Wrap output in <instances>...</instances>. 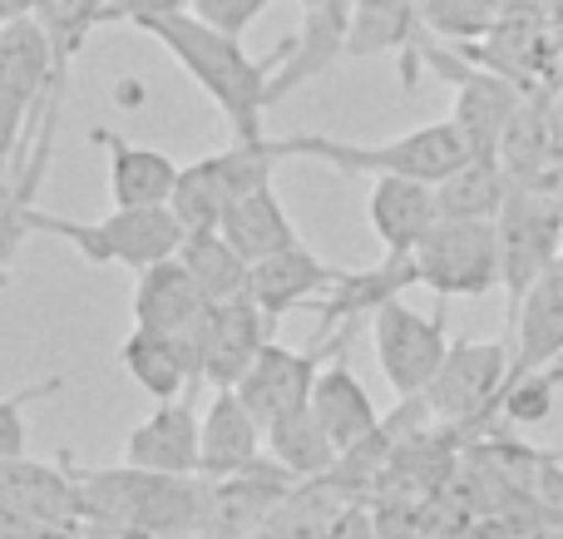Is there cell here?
Instances as JSON below:
<instances>
[{"instance_id":"83f0119b","label":"cell","mask_w":563,"mask_h":539,"mask_svg":"<svg viewBox=\"0 0 563 539\" xmlns=\"http://www.w3.org/2000/svg\"><path fill=\"white\" fill-rule=\"evenodd\" d=\"M351 501H361V495H346V485H336L331 475L301 481L257 539H331V525Z\"/></svg>"},{"instance_id":"9a60e30c","label":"cell","mask_w":563,"mask_h":539,"mask_svg":"<svg viewBox=\"0 0 563 539\" xmlns=\"http://www.w3.org/2000/svg\"><path fill=\"white\" fill-rule=\"evenodd\" d=\"M410 287H420V267L410 253H386L371 267H341V277L317 297L321 332L336 327H356L361 317H376L386 302L406 297Z\"/></svg>"},{"instance_id":"603a6c76","label":"cell","mask_w":563,"mask_h":539,"mask_svg":"<svg viewBox=\"0 0 563 539\" xmlns=\"http://www.w3.org/2000/svg\"><path fill=\"white\" fill-rule=\"evenodd\" d=\"M263 455H267L263 421L247 411V402L238 392H218L213 406L203 411V461H198V471L208 481H223V475L247 471Z\"/></svg>"},{"instance_id":"484cf974","label":"cell","mask_w":563,"mask_h":539,"mask_svg":"<svg viewBox=\"0 0 563 539\" xmlns=\"http://www.w3.org/2000/svg\"><path fill=\"white\" fill-rule=\"evenodd\" d=\"M509 194H515V174L499 158H485V154H470L455 174H445L435 184L440 218H489L495 223L505 213Z\"/></svg>"},{"instance_id":"44dd1931","label":"cell","mask_w":563,"mask_h":539,"mask_svg":"<svg viewBox=\"0 0 563 539\" xmlns=\"http://www.w3.org/2000/svg\"><path fill=\"white\" fill-rule=\"evenodd\" d=\"M515 332V372H549L563 362V253L539 273V283L525 293L519 312L509 317Z\"/></svg>"},{"instance_id":"f35d334b","label":"cell","mask_w":563,"mask_h":539,"mask_svg":"<svg viewBox=\"0 0 563 539\" xmlns=\"http://www.w3.org/2000/svg\"><path fill=\"white\" fill-rule=\"evenodd\" d=\"M40 530H45L40 520H30L25 510H15L10 501H0V539H40Z\"/></svg>"},{"instance_id":"f546056e","label":"cell","mask_w":563,"mask_h":539,"mask_svg":"<svg viewBox=\"0 0 563 539\" xmlns=\"http://www.w3.org/2000/svg\"><path fill=\"white\" fill-rule=\"evenodd\" d=\"M178 257L188 263V273L198 277V287H203L213 302H238V297H247L253 263H247V257L228 243L223 228H198V233H184Z\"/></svg>"},{"instance_id":"e0dca14e","label":"cell","mask_w":563,"mask_h":539,"mask_svg":"<svg viewBox=\"0 0 563 539\" xmlns=\"http://www.w3.org/2000/svg\"><path fill=\"white\" fill-rule=\"evenodd\" d=\"M208 312H213V297L198 287V277L188 273V263L178 253L134 273V327L194 337L203 332Z\"/></svg>"},{"instance_id":"836d02e7","label":"cell","mask_w":563,"mask_h":539,"mask_svg":"<svg viewBox=\"0 0 563 539\" xmlns=\"http://www.w3.org/2000/svg\"><path fill=\"white\" fill-rule=\"evenodd\" d=\"M65 392V376H45V382L35 386H20V392L0 396V455H20L30 441V426H25V411L35 402H45V396Z\"/></svg>"},{"instance_id":"7c38bea8","label":"cell","mask_w":563,"mask_h":539,"mask_svg":"<svg viewBox=\"0 0 563 539\" xmlns=\"http://www.w3.org/2000/svg\"><path fill=\"white\" fill-rule=\"evenodd\" d=\"M297 485H301L297 475L282 461H273V455L253 461L238 475L208 481V510H203L198 539H257Z\"/></svg>"},{"instance_id":"4dcf8cb0","label":"cell","mask_w":563,"mask_h":539,"mask_svg":"<svg viewBox=\"0 0 563 539\" xmlns=\"http://www.w3.org/2000/svg\"><path fill=\"white\" fill-rule=\"evenodd\" d=\"M509 15V0H420V25L445 45H479L489 40Z\"/></svg>"},{"instance_id":"3957f363","label":"cell","mask_w":563,"mask_h":539,"mask_svg":"<svg viewBox=\"0 0 563 539\" xmlns=\"http://www.w3.org/2000/svg\"><path fill=\"white\" fill-rule=\"evenodd\" d=\"M59 99H65V85H59L45 25L35 15L5 20L0 25V188L15 184Z\"/></svg>"},{"instance_id":"4316f807","label":"cell","mask_w":563,"mask_h":539,"mask_svg":"<svg viewBox=\"0 0 563 539\" xmlns=\"http://www.w3.org/2000/svg\"><path fill=\"white\" fill-rule=\"evenodd\" d=\"M420 0H351V35L346 59L371 55H406L420 35Z\"/></svg>"},{"instance_id":"8d00e7d4","label":"cell","mask_w":563,"mask_h":539,"mask_svg":"<svg viewBox=\"0 0 563 539\" xmlns=\"http://www.w3.org/2000/svg\"><path fill=\"white\" fill-rule=\"evenodd\" d=\"M194 0H104V25L114 20V25H148V20L158 15H178V10H188Z\"/></svg>"},{"instance_id":"7402d4cb","label":"cell","mask_w":563,"mask_h":539,"mask_svg":"<svg viewBox=\"0 0 563 539\" xmlns=\"http://www.w3.org/2000/svg\"><path fill=\"white\" fill-rule=\"evenodd\" d=\"M366 218L386 253H416V243L440 218L435 184H426V178H396V174L371 178Z\"/></svg>"},{"instance_id":"4fadbf2b","label":"cell","mask_w":563,"mask_h":539,"mask_svg":"<svg viewBox=\"0 0 563 539\" xmlns=\"http://www.w3.org/2000/svg\"><path fill=\"white\" fill-rule=\"evenodd\" d=\"M277 322L253 302V297H238V302H213L203 332H198V356H203V382L213 392H233L247 376V366L263 356V346L273 342Z\"/></svg>"},{"instance_id":"5bb4252c","label":"cell","mask_w":563,"mask_h":539,"mask_svg":"<svg viewBox=\"0 0 563 539\" xmlns=\"http://www.w3.org/2000/svg\"><path fill=\"white\" fill-rule=\"evenodd\" d=\"M0 501L25 510L45 530H75L79 525V481L65 451L55 461H35L30 451L0 455Z\"/></svg>"},{"instance_id":"ac0fdd59","label":"cell","mask_w":563,"mask_h":539,"mask_svg":"<svg viewBox=\"0 0 563 539\" xmlns=\"http://www.w3.org/2000/svg\"><path fill=\"white\" fill-rule=\"evenodd\" d=\"M95 148H104L109 168H104V184H109V204L114 208H154V204H174V188L184 164L164 154V148H148V144H129L124 134L114 129H89Z\"/></svg>"},{"instance_id":"9c48e42d","label":"cell","mask_w":563,"mask_h":539,"mask_svg":"<svg viewBox=\"0 0 563 539\" xmlns=\"http://www.w3.org/2000/svg\"><path fill=\"white\" fill-rule=\"evenodd\" d=\"M371 346H376V362L386 372L390 392L400 402H416L430 392V382L440 376L450 356V332H445V307L435 312H416L406 297L386 302L371 317Z\"/></svg>"},{"instance_id":"7a4b0ae2","label":"cell","mask_w":563,"mask_h":539,"mask_svg":"<svg viewBox=\"0 0 563 539\" xmlns=\"http://www.w3.org/2000/svg\"><path fill=\"white\" fill-rule=\"evenodd\" d=\"M148 40L174 55V65L213 99V109L228 119L233 139H257L267 134V109H273V75H277V55L257 59L243 50V35L208 25L194 10L178 15H158L148 25H139Z\"/></svg>"},{"instance_id":"d6a6232c","label":"cell","mask_w":563,"mask_h":539,"mask_svg":"<svg viewBox=\"0 0 563 539\" xmlns=\"http://www.w3.org/2000/svg\"><path fill=\"white\" fill-rule=\"evenodd\" d=\"M559 392H563V382L554 376V366H549V372L509 376L505 396H499V416H505V421H515V426H539V421H549V416H554Z\"/></svg>"},{"instance_id":"8fae6325","label":"cell","mask_w":563,"mask_h":539,"mask_svg":"<svg viewBox=\"0 0 563 539\" xmlns=\"http://www.w3.org/2000/svg\"><path fill=\"white\" fill-rule=\"evenodd\" d=\"M341 352H351V327L327 332V346H317V352H291V346L267 342L263 356L247 366V376L233 386V392L243 396L247 411H253L257 421H263V431H267L273 421L301 411V406L311 402L321 366H327L331 356H341Z\"/></svg>"},{"instance_id":"1f68e13d","label":"cell","mask_w":563,"mask_h":539,"mask_svg":"<svg viewBox=\"0 0 563 539\" xmlns=\"http://www.w3.org/2000/svg\"><path fill=\"white\" fill-rule=\"evenodd\" d=\"M35 20L45 25L49 45H55L59 85H69V65L85 50L89 30L104 25V0H35Z\"/></svg>"},{"instance_id":"74e56055","label":"cell","mask_w":563,"mask_h":539,"mask_svg":"<svg viewBox=\"0 0 563 539\" xmlns=\"http://www.w3.org/2000/svg\"><path fill=\"white\" fill-rule=\"evenodd\" d=\"M331 539H380L376 510H371L366 501H351L346 510L336 515V525H331Z\"/></svg>"},{"instance_id":"30bf717a","label":"cell","mask_w":563,"mask_h":539,"mask_svg":"<svg viewBox=\"0 0 563 539\" xmlns=\"http://www.w3.org/2000/svg\"><path fill=\"white\" fill-rule=\"evenodd\" d=\"M515 372V346L505 342H455L440 366V376L430 382V392L420 396L426 411L435 421L455 426V431H479L489 416L499 411V396Z\"/></svg>"},{"instance_id":"b9f144b4","label":"cell","mask_w":563,"mask_h":539,"mask_svg":"<svg viewBox=\"0 0 563 539\" xmlns=\"http://www.w3.org/2000/svg\"><path fill=\"white\" fill-rule=\"evenodd\" d=\"M554 376H559V382H563V362H559V366H554Z\"/></svg>"},{"instance_id":"2e32d148","label":"cell","mask_w":563,"mask_h":539,"mask_svg":"<svg viewBox=\"0 0 563 539\" xmlns=\"http://www.w3.org/2000/svg\"><path fill=\"white\" fill-rule=\"evenodd\" d=\"M124 461L164 475H203L198 471V461H203V416L194 411V396L158 402V411H148L129 431Z\"/></svg>"},{"instance_id":"f1b7e54d","label":"cell","mask_w":563,"mask_h":539,"mask_svg":"<svg viewBox=\"0 0 563 539\" xmlns=\"http://www.w3.org/2000/svg\"><path fill=\"white\" fill-rule=\"evenodd\" d=\"M267 455L287 465L297 481H317V475H331V471H336V461H341L336 441H331L327 426L317 421L311 402L301 406V411H291V416H282V421L267 426Z\"/></svg>"},{"instance_id":"ab89813d","label":"cell","mask_w":563,"mask_h":539,"mask_svg":"<svg viewBox=\"0 0 563 539\" xmlns=\"http://www.w3.org/2000/svg\"><path fill=\"white\" fill-rule=\"evenodd\" d=\"M40 539H85L79 530H40Z\"/></svg>"},{"instance_id":"cb8c5ba5","label":"cell","mask_w":563,"mask_h":539,"mask_svg":"<svg viewBox=\"0 0 563 539\" xmlns=\"http://www.w3.org/2000/svg\"><path fill=\"white\" fill-rule=\"evenodd\" d=\"M311 411H317V421L336 441V451H351V446H361L366 436L380 431V411L371 402V392L361 386V376L346 366V352L321 366L317 392H311Z\"/></svg>"},{"instance_id":"d590c367","label":"cell","mask_w":563,"mask_h":539,"mask_svg":"<svg viewBox=\"0 0 563 539\" xmlns=\"http://www.w3.org/2000/svg\"><path fill=\"white\" fill-rule=\"evenodd\" d=\"M376 510V530L380 539H430L435 530H426V510L410 501H386V505H371Z\"/></svg>"},{"instance_id":"277c9868","label":"cell","mask_w":563,"mask_h":539,"mask_svg":"<svg viewBox=\"0 0 563 539\" xmlns=\"http://www.w3.org/2000/svg\"><path fill=\"white\" fill-rule=\"evenodd\" d=\"M282 144H287V158H321V164L356 178L396 174V178H426V184H440L470 158V144L455 119H435V124H420L410 134L380 139V144H356V139L341 134H287Z\"/></svg>"},{"instance_id":"ffe728a7","label":"cell","mask_w":563,"mask_h":539,"mask_svg":"<svg viewBox=\"0 0 563 539\" xmlns=\"http://www.w3.org/2000/svg\"><path fill=\"white\" fill-rule=\"evenodd\" d=\"M341 277V267H331L321 253H311L307 243H291L282 253L253 263V277H247V297L263 307L273 322H282L297 307H317V297L327 293Z\"/></svg>"},{"instance_id":"e575fe53","label":"cell","mask_w":563,"mask_h":539,"mask_svg":"<svg viewBox=\"0 0 563 539\" xmlns=\"http://www.w3.org/2000/svg\"><path fill=\"white\" fill-rule=\"evenodd\" d=\"M273 6V0H194V15H203L208 25L228 30V35H247V25H253L263 10Z\"/></svg>"},{"instance_id":"60d3db41","label":"cell","mask_w":563,"mask_h":539,"mask_svg":"<svg viewBox=\"0 0 563 539\" xmlns=\"http://www.w3.org/2000/svg\"><path fill=\"white\" fill-rule=\"evenodd\" d=\"M430 539H475L470 530H445V535H430Z\"/></svg>"},{"instance_id":"d4e9b609","label":"cell","mask_w":563,"mask_h":539,"mask_svg":"<svg viewBox=\"0 0 563 539\" xmlns=\"http://www.w3.org/2000/svg\"><path fill=\"white\" fill-rule=\"evenodd\" d=\"M218 228H223V238L247 257V263H263V257L282 253V248L301 243L297 223H291V213L282 208L273 184H263V188H253L247 198H238Z\"/></svg>"},{"instance_id":"d6986e66","label":"cell","mask_w":563,"mask_h":539,"mask_svg":"<svg viewBox=\"0 0 563 539\" xmlns=\"http://www.w3.org/2000/svg\"><path fill=\"white\" fill-rule=\"evenodd\" d=\"M124 372L134 376L139 392H148L154 402H178L194 396V386L203 382V356H198V332H154V327H134L124 342Z\"/></svg>"},{"instance_id":"ba28073f","label":"cell","mask_w":563,"mask_h":539,"mask_svg":"<svg viewBox=\"0 0 563 539\" xmlns=\"http://www.w3.org/2000/svg\"><path fill=\"white\" fill-rule=\"evenodd\" d=\"M410 257L420 287L435 297H485L499 287V233L489 218H435Z\"/></svg>"},{"instance_id":"5b68a950","label":"cell","mask_w":563,"mask_h":539,"mask_svg":"<svg viewBox=\"0 0 563 539\" xmlns=\"http://www.w3.org/2000/svg\"><path fill=\"white\" fill-rule=\"evenodd\" d=\"M30 228L49 238H65L85 263L95 267H129V273H144V267L164 263L184 248V223L168 204L154 208H114L104 218H65V213H45V208H30Z\"/></svg>"},{"instance_id":"52a82bcc","label":"cell","mask_w":563,"mask_h":539,"mask_svg":"<svg viewBox=\"0 0 563 539\" xmlns=\"http://www.w3.org/2000/svg\"><path fill=\"white\" fill-rule=\"evenodd\" d=\"M499 233V287L509 297V317L519 312L525 293L539 283L549 263L563 253V204L539 184H515L505 213L495 218Z\"/></svg>"},{"instance_id":"8992f818","label":"cell","mask_w":563,"mask_h":539,"mask_svg":"<svg viewBox=\"0 0 563 539\" xmlns=\"http://www.w3.org/2000/svg\"><path fill=\"white\" fill-rule=\"evenodd\" d=\"M287 158V144L273 134H257V139H233L228 148L218 154L198 158V164H184L174 188V213L184 223V233H198V228H218L223 213L247 198L253 188L273 184L277 164Z\"/></svg>"},{"instance_id":"6da1fadb","label":"cell","mask_w":563,"mask_h":539,"mask_svg":"<svg viewBox=\"0 0 563 539\" xmlns=\"http://www.w3.org/2000/svg\"><path fill=\"white\" fill-rule=\"evenodd\" d=\"M69 455V451H65ZM79 481V525L85 539H198L208 510V475H164L144 465L89 471L69 455Z\"/></svg>"}]
</instances>
